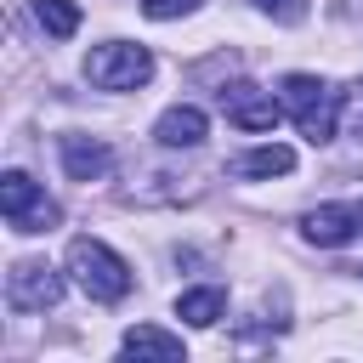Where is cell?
I'll use <instances>...</instances> for the list:
<instances>
[{"label": "cell", "mask_w": 363, "mask_h": 363, "mask_svg": "<svg viewBox=\"0 0 363 363\" xmlns=\"http://www.w3.org/2000/svg\"><path fill=\"white\" fill-rule=\"evenodd\" d=\"M119 352H125V357H164V363L187 357V352H182V335H164V329H153V323H136V329H125Z\"/></svg>", "instance_id": "10"}, {"label": "cell", "mask_w": 363, "mask_h": 363, "mask_svg": "<svg viewBox=\"0 0 363 363\" xmlns=\"http://www.w3.org/2000/svg\"><path fill=\"white\" fill-rule=\"evenodd\" d=\"M34 17H40V28H45L51 40H68V34L79 28V6H74V0H34Z\"/></svg>", "instance_id": "13"}, {"label": "cell", "mask_w": 363, "mask_h": 363, "mask_svg": "<svg viewBox=\"0 0 363 363\" xmlns=\"http://www.w3.org/2000/svg\"><path fill=\"white\" fill-rule=\"evenodd\" d=\"M255 6L272 11L278 23H301V17H306V0H255Z\"/></svg>", "instance_id": "15"}, {"label": "cell", "mask_w": 363, "mask_h": 363, "mask_svg": "<svg viewBox=\"0 0 363 363\" xmlns=\"http://www.w3.org/2000/svg\"><path fill=\"white\" fill-rule=\"evenodd\" d=\"M85 79H91L96 91H136V85L153 79V57H147V45L108 40V45H96V51L85 57Z\"/></svg>", "instance_id": "3"}, {"label": "cell", "mask_w": 363, "mask_h": 363, "mask_svg": "<svg viewBox=\"0 0 363 363\" xmlns=\"http://www.w3.org/2000/svg\"><path fill=\"white\" fill-rule=\"evenodd\" d=\"M68 272H74V284L91 295V301H125L130 295V267L102 244V238H74L68 244Z\"/></svg>", "instance_id": "2"}, {"label": "cell", "mask_w": 363, "mask_h": 363, "mask_svg": "<svg viewBox=\"0 0 363 363\" xmlns=\"http://www.w3.org/2000/svg\"><path fill=\"white\" fill-rule=\"evenodd\" d=\"M221 312H227V295H221V289H187V295L176 301V318H187L193 329H210Z\"/></svg>", "instance_id": "12"}, {"label": "cell", "mask_w": 363, "mask_h": 363, "mask_svg": "<svg viewBox=\"0 0 363 363\" xmlns=\"http://www.w3.org/2000/svg\"><path fill=\"white\" fill-rule=\"evenodd\" d=\"M204 130H210V119H204L199 108H187V102L164 108V113H159V125H153V136H159L164 147H199V142H204Z\"/></svg>", "instance_id": "9"}, {"label": "cell", "mask_w": 363, "mask_h": 363, "mask_svg": "<svg viewBox=\"0 0 363 363\" xmlns=\"http://www.w3.org/2000/svg\"><path fill=\"white\" fill-rule=\"evenodd\" d=\"M0 216L17 227V233H45V227H57V204L34 187V176H23V170H6L0 176Z\"/></svg>", "instance_id": "4"}, {"label": "cell", "mask_w": 363, "mask_h": 363, "mask_svg": "<svg viewBox=\"0 0 363 363\" xmlns=\"http://www.w3.org/2000/svg\"><path fill=\"white\" fill-rule=\"evenodd\" d=\"M233 170H238V176H289V170H295V153H289L284 142H267V147L238 153V159H233Z\"/></svg>", "instance_id": "11"}, {"label": "cell", "mask_w": 363, "mask_h": 363, "mask_svg": "<svg viewBox=\"0 0 363 363\" xmlns=\"http://www.w3.org/2000/svg\"><path fill=\"white\" fill-rule=\"evenodd\" d=\"M221 113H227L238 130H272L278 113H284V102H278L272 91L250 85V79H233V85H221Z\"/></svg>", "instance_id": "5"}, {"label": "cell", "mask_w": 363, "mask_h": 363, "mask_svg": "<svg viewBox=\"0 0 363 363\" xmlns=\"http://www.w3.org/2000/svg\"><path fill=\"white\" fill-rule=\"evenodd\" d=\"M57 147H62V170H68L74 182H96V176L113 164L108 142H96V136H62Z\"/></svg>", "instance_id": "8"}, {"label": "cell", "mask_w": 363, "mask_h": 363, "mask_svg": "<svg viewBox=\"0 0 363 363\" xmlns=\"http://www.w3.org/2000/svg\"><path fill=\"white\" fill-rule=\"evenodd\" d=\"M204 0H142V17H153V23H170V17H187V11H199Z\"/></svg>", "instance_id": "14"}, {"label": "cell", "mask_w": 363, "mask_h": 363, "mask_svg": "<svg viewBox=\"0 0 363 363\" xmlns=\"http://www.w3.org/2000/svg\"><path fill=\"white\" fill-rule=\"evenodd\" d=\"M6 301H11L17 312H45V306L62 301V278H57L45 261H17V267L6 272Z\"/></svg>", "instance_id": "6"}, {"label": "cell", "mask_w": 363, "mask_h": 363, "mask_svg": "<svg viewBox=\"0 0 363 363\" xmlns=\"http://www.w3.org/2000/svg\"><path fill=\"white\" fill-rule=\"evenodd\" d=\"M301 233H306L312 244H323V250H340L346 238L363 233V227H357V204H318V210L301 221Z\"/></svg>", "instance_id": "7"}, {"label": "cell", "mask_w": 363, "mask_h": 363, "mask_svg": "<svg viewBox=\"0 0 363 363\" xmlns=\"http://www.w3.org/2000/svg\"><path fill=\"white\" fill-rule=\"evenodd\" d=\"M346 125H352V136H363V79H357L352 96H346Z\"/></svg>", "instance_id": "16"}, {"label": "cell", "mask_w": 363, "mask_h": 363, "mask_svg": "<svg viewBox=\"0 0 363 363\" xmlns=\"http://www.w3.org/2000/svg\"><path fill=\"white\" fill-rule=\"evenodd\" d=\"M278 102H284V113L295 119V130H301L312 147L335 142V125H340V113H346V96L329 91L318 74H289V79L278 85Z\"/></svg>", "instance_id": "1"}]
</instances>
